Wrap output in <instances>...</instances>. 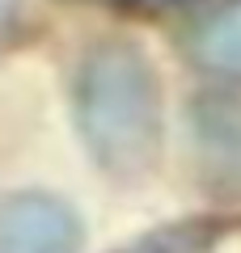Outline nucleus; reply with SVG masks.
<instances>
[{
	"label": "nucleus",
	"mask_w": 241,
	"mask_h": 253,
	"mask_svg": "<svg viewBox=\"0 0 241 253\" xmlns=\"http://www.w3.org/2000/svg\"><path fill=\"white\" fill-rule=\"evenodd\" d=\"M76 135L110 181H144L165 152V84L135 38H98L72 76Z\"/></svg>",
	"instance_id": "obj_1"
},
{
	"label": "nucleus",
	"mask_w": 241,
	"mask_h": 253,
	"mask_svg": "<svg viewBox=\"0 0 241 253\" xmlns=\"http://www.w3.org/2000/svg\"><path fill=\"white\" fill-rule=\"evenodd\" d=\"M85 219L51 190H13L0 199V253H80Z\"/></svg>",
	"instance_id": "obj_2"
},
{
	"label": "nucleus",
	"mask_w": 241,
	"mask_h": 253,
	"mask_svg": "<svg viewBox=\"0 0 241 253\" xmlns=\"http://www.w3.org/2000/svg\"><path fill=\"white\" fill-rule=\"evenodd\" d=\"M190 135L199 161L216 177L241 181V101L233 97H203L190 110Z\"/></svg>",
	"instance_id": "obj_3"
},
{
	"label": "nucleus",
	"mask_w": 241,
	"mask_h": 253,
	"mask_svg": "<svg viewBox=\"0 0 241 253\" xmlns=\"http://www.w3.org/2000/svg\"><path fill=\"white\" fill-rule=\"evenodd\" d=\"M190 55L203 72L241 84V0H224L190 34Z\"/></svg>",
	"instance_id": "obj_4"
},
{
	"label": "nucleus",
	"mask_w": 241,
	"mask_h": 253,
	"mask_svg": "<svg viewBox=\"0 0 241 253\" xmlns=\"http://www.w3.org/2000/svg\"><path fill=\"white\" fill-rule=\"evenodd\" d=\"M212 245H216V224L195 219V224H165L119 253H212Z\"/></svg>",
	"instance_id": "obj_5"
},
{
	"label": "nucleus",
	"mask_w": 241,
	"mask_h": 253,
	"mask_svg": "<svg viewBox=\"0 0 241 253\" xmlns=\"http://www.w3.org/2000/svg\"><path fill=\"white\" fill-rule=\"evenodd\" d=\"M17 4H21V0H0V30L17 17Z\"/></svg>",
	"instance_id": "obj_6"
}]
</instances>
